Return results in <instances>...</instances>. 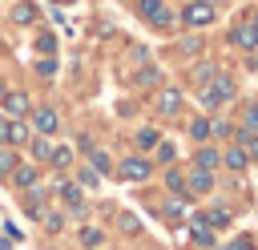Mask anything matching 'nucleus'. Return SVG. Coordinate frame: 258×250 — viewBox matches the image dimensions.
<instances>
[{
    "instance_id": "nucleus-20",
    "label": "nucleus",
    "mask_w": 258,
    "mask_h": 250,
    "mask_svg": "<svg viewBox=\"0 0 258 250\" xmlns=\"http://www.w3.org/2000/svg\"><path fill=\"white\" fill-rule=\"evenodd\" d=\"M36 48H40V52H52V48H56V40H52L48 32H40V36H36Z\"/></svg>"
},
{
    "instance_id": "nucleus-10",
    "label": "nucleus",
    "mask_w": 258,
    "mask_h": 250,
    "mask_svg": "<svg viewBox=\"0 0 258 250\" xmlns=\"http://www.w3.org/2000/svg\"><path fill=\"white\" fill-rule=\"evenodd\" d=\"M60 198H64L77 214H85V202H81V190H77V185H64V181H60Z\"/></svg>"
},
{
    "instance_id": "nucleus-3",
    "label": "nucleus",
    "mask_w": 258,
    "mask_h": 250,
    "mask_svg": "<svg viewBox=\"0 0 258 250\" xmlns=\"http://www.w3.org/2000/svg\"><path fill=\"white\" fill-rule=\"evenodd\" d=\"M230 97H234L230 77H218V81H214V89H206V93H202V101H206V105H218V101H230Z\"/></svg>"
},
{
    "instance_id": "nucleus-31",
    "label": "nucleus",
    "mask_w": 258,
    "mask_h": 250,
    "mask_svg": "<svg viewBox=\"0 0 258 250\" xmlns=\"http://www.w3.org/2000/svg\"><path fill=\"white\" fill-rule=\"evenodd\" d=\"M8 137H12V121H4V117H0V141H8Z\"/></svg>"
},
{
    "instance_id": "nucleus-32",
    "label": "nucleus",
    "mask_w": 258,
    "mask_h": 250,
    "mask_svg": "<svg viewBox=\"0 0 258 250\" xmlns=\"http://www.w3.org/2000/svg\"><path fill=\"white\" fill-rule=\"evenodd\" d=\"M226 250H250V242H246V238H234V242H230Z\"/></svg>"
},
{
    "instance_id": "nucleus-14",
    "label": "nucleus",
    "mask_w": 258,
    "mask_h": 250,
    "mask_svg": "<svg viewBox=\"0 0 258 250\" xmlns=\"http://www.w3.org/2000/svg\"><path fill=\"white\" fill-rule=\"evenodd\" d=\"M226 165H230V169H242V165H246V153H242V149H226Z\"/></svg>"
},
{
    "instance_id": "nucleus-17",
    "label": "nucleus",
    "mask_w": 258,
    "mask_h": 250,
    "mask_svg": "<svg viewBox=\"0 0 258 250\" xmlns=\"http://www.w3.org/2000/svg\"><path fill=\"white\" fill-rule=\"evenodd\" d=\"M48 157H52V165H60V169H64V165L73 161V153H69V149H52Z\"/></svg>"
},
{
    "instance_id": "nucleus-2",
    "label": "nucleus",
    "mask_w": 258,
    "mask_h": 250,
    "mask_svg": "<svg viewBox=\"0 0 258 250\" xmlns=\"http://www.w3.org/2000/svg\"><path fill=\"white\" fill-rule=\"evenodd\" d=\"M210 20H214V4H210V0H198V4L185 8V24H189V28H202V24H210Z\"/></svg>"
},
{
    "instance_id": "nucleus-5",
    "label": "nucleus",
    "mask_w": 258,
    "mask_h": 250,
    "mask_svg": "<svg viewBox=\"0 0 258 250\" xmlns=\"http://www.w3.org/2000/svg\"><path fill=\"white\" fill-rule=\"evenodd\" d=\"M210 185H214L210 169H194V173H189V181H185V190H194V194H206Z\"/></svg>"
},
{
    "instance_id": "nucleus-27",
    "label": "nucleus",
    "mask_w": 258,
    "mask_h": 250,
    "mask_svg": "<svg viewBox=\"0 0 258 250\" xmlns=\"http://www.w3.org/2000/svg\"><path fill=\"white\" fill-rule=\"evenodd\" d=\"M189 133H194V137H206V133H210V125H206V121H194V125H189Z\"/></svg>"
},
{
    "instance_id": "nucleus-29",
    "label": "nucleus",
    "mask_w": 258,
    "mask_h": 250,
    "mask_svg": "<svg viewBox=\"0 0 258 250\" xmlns=\"http://www.w3.org/2000/svg\"><path fill=\"white\" fill-rule=\"evenodd\" d=\"M181 48H185V52H198V48H202V40H198V36H189V40H181Z\"/></svg>"
},
{
    "instance_id": "nucleus-9",
    "label": "nucleus",
    "mask_w": 258,
    "mask_h": 250,
    "mask_svg": "<svg viewBox=\"0 0 258 250\" xmlns=\"http://www.w3.org/2000/svg\"><path fill=\"white\" fill-rule=\"evenodd\" d=\"M32 121H36V129H40V133H52V129H56V113H52V109H36V117H32Z\"/></svg>"
},
{
    "instance_id": "nucleus-15",
    "label": "nucleus",
    "mask_w": 258,
    "mask_h": 250,
    "mask_svg": "<svg viewBox=\"0 0 258 250\" xmlns=\"http://www.w3.org/2000/svg\"><path fill=\"white\" fill-rule=\"evenodd\" d=\"M198 165H202V169H214V165H218V153H214V149H202V153H198Z\"/></svg>"
},
{
    "instance_id": "nucleus-33",
    "label": "nucleus",
    "mask_w": 258,
    "mask_h": 250,
    "mask_svg": "<svg viewBox=\"0 0 258 250\" xmlns=\"http://www.w3.org/2000/svg\"><path fill=\"white\" fill-rule=\"evenodd\" d=\"M246 125H250V129H258V109H250V113H246Z\"/></svg>"
},
{
    "instance_id": "nucleus-7",
    "label": "nucleus",
    "mask_w": 258,
    "mask_h": 250,
    "mask_svg": "<svg viewBox=\"0 0 258 250\" xmlns=\"http://www.w3.org/2000/svg\"><path fill=\"white\" fill-rule=\"evenodd\" d=\"M4 109H8L12 117H24V113H28V97H24V93H8V97H4Z\"/></svg>"
},
{
    "instance_id": "nucleus-22",
    "label": "nucleus",
    "mask_w": 258,
    "mask_h": 250,
    "mask_svg": "<svg viewBox=\"0 0 258 250\" xmlns=\"http://www.w3.org/2000/svg\"><path fill=\"white\" fill-rule=\"evenodd\" d=\"M32 153H36V157H48L52 145H48V141H32Z\"/></svg>"
},
{
    "instance_id": "nucleus-34",
    "label": "nucleus",
    "mask_w": 258,
    "mask_h": 250,
    "mask_svg": "<svg viewBox=\"0 0 258 250\" xmlns=\"http://www.w3.org/2000/svg\"><path fill=\"white\" fill-rule=\"evenodd\" d=\"M250 28H254V32H258V12H254V16H250Z\"/></svg>"
},
{
    "instance_id": "nucleus-30",
    "label": "nucleus",
    "mask_w": 258,
    "mask_h": 250,
    "mask_svg": "<svg viewBox=\"0 0 258 250\" xmlns=\"http://www.w3.org/2000/svg\"><path fill=\"white\" fill-rule=\"evenodd\" d=\"M81 181H85V185H97V169H93V165H89V169H85V173H81Z\"/></svg>"
},
{
    "instance_id": "nucleus-21",
    "label": "nucleus",
    "mask_w": 258,
    "mask_h": 250,
    "mask_svg": "<svg viewBox=\"0 0 258 250\" xmlns=\"http://www.w3.org/2000/svg\"><path fill=\"white\" fill-rule=\"evenodd\" d=\"M8 141H16V145H20V141H28V129H24L20 121H12V137H8Z\"/></svg>"
},
{
    "instance_id": "nucleus-28",
    "label": "nucleus",
    "mask_w": 258,
    "mask_h": 250,
    "mask_svg": "<svg viewBox=\"0 0 258 250\" xmlns=\"http://www.w3.org/2000/svg\"><path fill=\"white\" fill-rule=\"evenodd\" d=\"M137 141H141V145H157V133H153V129H141V137H137Z\"/></svg>"
},
{
    "instance_id": "nucleus-4",
    "label": "nucleus",
    "mask_w": 258,
    "mask_h": 250,
    "mask_svg": "<svg viewBox=\"0 0 258 250\" xmlns=\"http://www.w3.org/2000/svg\"><path fill=\"white\" fill-rule=\"evenodd\" d=\"M121 177H125V181H145V177H149V161L125 157V161H121Z\"/></svg>"
},
{
    "instance_id": "nucleus-16",
    "label": "nucleus",
    "mask_w": 258,
    "mask_h": 250,
    "mask_svg": "<svg viewBox=\"0 0 258 250\" xmlns=\"http://www.w3.org/2000/svg\"><path fill=\"white\" fill-rule=\"evenodd\" d=\"M81 242H85V246H101V230L85 226V230H81Z\"/></svg>"
},
{
    "instance_id": "nucleus-23",
    "label": "nucleus",
    "mask_w": 258,
    "mask_h": 250,
    "mask_svg": "<svg viewBox=\"0 0 258 250\" xmlns=\"http://www.w3.org/2000/svg\"><path fill=\"white\" fill-rule=\"evenodd\" d=\"M93 169H97V173H101V169H109V157H105V153H97V149H93Z\"/></svg>"
},
{
    "instance_id": "nucleus-6",
    "label": "nucleus",
    "mask_w": 258,
    "mask_h": 250,
    "mask_svg": "<svg viewBox=\"0 0 258 250\" xmlns=\"http://www.w3.org/2000/svg\"><path fill=\"white\" fill-rule=\"evenodd\" d=\"M12 20H16V24H32V20H40V12H36V4H28V0H24V4H16V8H12Z\"/></svg>"
},
{
    "instance_id": "nucleus-25",
    "label": "nucleus",
    "mask_w": 258,
    "mask_h": 250,
    "mask_svg": "<svg viewBox=\"0 0 258 250\" xmlns=\"http://www.w3.org/2000/svg\"><path fill=\"white\" fill-rule=\"evenodd\" d=\"M210 222H214V226H226L230 214H226V210H210Z\"/></svg>"
},
{
    "instance_id": "nucleus-26",
    "label": "nucleus",
    "mask_w": 258,
    "mask_h": 250,
    "mask_svg": "<svg viewBox=\"0 0 258 250\" xmlns=\"http://www.w3.org/2000/svg\"><path fill=\"white\" fill-rule=\"evenodd\" d=\"M194 77H198V81H210V77H214V69H210V65H198V69H194Z\"/></svg>"
},
{
    "instance_id": "nucleus-11",
    "label": "nucleus",
    "mask_w": 258,
    "mask_h": 250,
    "mask_svg": "<svg viewBox=\"0 0 258 250\" xmlns=\"http://www.w3.org/2000/svg\"><path fill=\"white\" fill-rule=\"evenodd\" d=\"M234 44H242V48H258V32H254V28H234Z\"/></svg>"
},
{
    "instance_id": "nucleus-18",
    "label": "nucleus",
    "mask_w": 258,
    "mask_h": 250,
    "mask_svg": "<svg viewBox=\"0 0 258 250\" xmlns=\"http://www.w3.org/2000/svg\"><path fill=\"white\" fill-rule=\"evenodd\" d=\"M194 238H198L202 246H210V242H214V234H210V230H206L202 222H194Z\"/></svg>"
},
{
    "instance_id": "nucleus-8",
    "label": "nucleus",
    "mask_w": 258,
    "mask_h": 250,
    "mask_svg": "<svg viewBox=\"0 0 258 250\" xmlns=\"http://www.w3.org/2000/svg\"><path fill=\"white\" fill-rule=\"evenodd\" d=\"M157 105H161V113H177V109H181V93H177V89H161Z\"/></svg>"
},
{
    "instance_id": "nucleus-24",
    "label": "nucleus",
    "mask_w": 258,
    "mask_h": 250,
    "mask_svg": "<svg viewBox=\"0 0 258 250\" xmlns=\"http://www.w3.org/2000/svg\"><path fill=\"white\" fill-rule=\"evenodd\" d=\"M165 181H169V190H177V194H181V190H185V177H181V173H169V177H165Z\"/></svg>"
},
{
    "instance_id": "nucleus-1",
    "label": "nucleus",
    "mask_w": 258,
    "mask_h": 250,
    "mask_svg": "<svg viewBox=\"0 0 258 250\" xmlns=\"http://www.w3.org/2000/svg\"><path fill=\"white\" fill-rule=\"evenodd\" d=\"M141 16H145V20L153 24V28H169V24H173L161 0H141Z\"/></svg>"
},
{
    "instance_id": "nucleus-12",
    "label": "nucleus",
    "mask_w": 258,
    "mask_h": 250,
    "mask_svg": "<svg viewBox=\"0 0 258 250\" xmlns=\"http://www.w3.org/2000/svg\"><path fill=\"white\" fill-rule=\"evenodd\" d=\"M12 173H16V185H32V181H36V169H32V165H16Z\"/></svg>"
},
{
    "instance_id": "nucleus-13",
    "label": "nucleus",
    "mask_w": 258,
    "mask_h": 250,
    "mask_svg": "<svg viewBox=\"0 0 258 250\" xmlns=\"http://www.w3.org/2000/svg\"><path fill=\"white\" fill-rule=\"evenodd\" d=\"M242 153L258 161V137H254V133H242Z\"/></svg>"
},
{
    "instance_id": "nucleus-19",
    "label": "nucleus",
    "mask_w": 258,
    "mask_h": 250,
    "mask_svg": "<svg viewBox=\"0 0 258 250\" xmlns=\"http://www.w3.org/2000/svg\"><path fill=\"white\" fill-rule=\"evenodd\" d=\"M12 169H16V157L8 149H0V173H12Z\"/></svg>"
}]
</instances>
